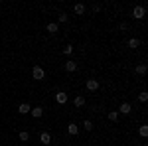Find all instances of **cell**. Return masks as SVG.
I'll return each mask as SVG.
<instances>
[{"mask_svg": "<svg viewBox=\"0 0 148 146\" xmlns=\"http://www.w3.org/2000/svg\"><path fill=\"white\" fill-rule=\"evenodd\" d=\"M144 16H146V8H144V6H134V8H132V18L142 20Z\"/></svg>", "mask_w": 148, "mask_h": 146, "instance_id": "6da1fadb", "label": "cell"}, {"mask_svg": "<svg viewBox=\"0 0 148 146\" xmlns=\"http://www.w3.org/2000/svg\"><path fill=\"white\" fill-rule=\"evenodd\" d=\"M32 77H34L36 81H42V79L46 77V71H44V67H40V65H36V67L32 69Z\"/></svg>", "mask_w": 148, "mask_h": 146, "instance_id": "7a4b0ae2", "label": "cell"}, {"mask_svg": "<svg viewBox=\"0 0 148 146\" xmlns=\"http://www.w3.org/2000/svg\"><path fill=\"white\" fill-rule=\"evenodd\" d=\"M85 87H87L89 91H97V89H99V81H97V79H87Z\"/></svg>", "mask_w": 148, "mask_h": 146, "instance_id": "3957f363", "label": "cell"}, {"mask_svg": "<svg viewBox=\"0 0 148 146\" xmlns=\"http://www.w3.org/2000/svg\"><path fill=\"white\" fill-rule=\"evenodd\" d=\"M132 111V107H130V103H121V109L116 112H121V114H128V112Z\"/></svg>", "mask_w": 148, "mask_h": 146, "instance_id": "277c9868", "label": "cell"}, {"mask_svg": "<svg viewBox=\"0 0 148 146\" xmlns=\"http://www.w3.org/2000/svg\"><path fill=\"white\" fill-rule=\"evenodd\" d=\"M56 101L59 103V105H65V103H67V93H63V91H59V93L56 95Z\"/></svg>", "mask_w": 148, "mask_h": 146, "instance_id": "5b68a950", "label": "cell"}, {"mask_svg": "<svg viewBox=\"0 0 148 146\" xmlns=\"http://www.w3.org/2000/svg\"><path fill=\"white\" fill-rule=\"evenodd\" d=\"M40 142H42V144H49V142H51V136H49V132H40Z\"/></svg>", "mask_w": 148, "mask_h": 146, "instance_id": "8992f818", "label": "cell"}, {"mask_svg": "<svg viewBox=\"0 0 148 146\" xmlns=\"http://www.w3.org/2000/svg\"><path fill=\"white\" fill-rule=\"evenodd\" d=\"M67 132H69L71 136H75L77 132H79V126H77L75 123H69V124H67Z\"/></svg>", "mask_w": 148, "mask_h": 146, "instance_id": "52a82bcc", "label": "cell"}, {"mask_svg": "<svg viewBox=\"0 0 148 146\" xmlns=\"http://www.w3.org/2000/svg\"><path fill=\"white\" fill-rule=\"evenodd\" d=\"M30 111H32V107H30L28 103H22V105L18 107V112H20V114H28Z\"/></svg>", "mask_w": 148, "mask_h": 146, "instance_id": "ba28073f", "label": "cell"}, {"mask_svg": "<svg viewBox=\"0 0 148 146\" xmlns=\"http://www.w3.org/2000/svg\"><path fill=\"white\" fill-rule=\"evenodd\" d=\"M46 30L49 32V34H57V32H59V28H57V24H56V22H49V24L46 26Z\"/></svg>", "mask_w": 148, "mask_h": 146, "instance_id": "9c48e42d", "label": "cell"}, {"mask_svg": "<svg viewBox=\"0 0 148 146\" xmlns=\"http://www.w3.org/2000/svg\"><path fill=\"white\" fill-rule=\"evenodd\" d=\"M30 112H32V117H34V119H40V117L44 114V109H42V107H34Z\"/></svg>", "mask_w": 148, "mask_h": 146, "instance_id": "30bf717a", "label": "cell"}, {"mask_svg": "<svg viewBox=\"0 0 148 146\" xmlns=\"http://www.w3.org/2000/svg\"><path fill=\"white\" fill-rule=\"evenodd\" d=\"M73 12H75V14H83V12H85V4H81V2H77V4H75V6H73Z\"/></svg>", "mask_w": 148, "mask_h": 146, "instance_id": "8fae6325", "label": "cell"}, {"mask_svg": "<svg viewBox=\"0 0 148 146\" xmlns=\"http://www.w3.org/2000/svg\"><path fill=\"white\" fill-rule=\"evenodd\" d=\"M138 45H140V42H138L136 38H130V40H128V47H130V49H136Z\"/></svg>", "mask_w": 148, "mask_h": 146, "instance_id": "7c38bea8", "label": "cell"}, {"mask_svg": "<svg viewBox=\"0 0 148 146\" xmlns=\"http://www.w3.org/2000/svg\"><path fill=\"white\" fill-rule=\"evenodd\" d=\"M75 69H77V63H75V61H67V63H65V71L71 73V71H75Z\"/></svg>", "mask_w": 148, "mask_h": 146, "instance_id": "4fadbf2b", "label": "cell"}, {"mask_svg": "<svg viewBox=\"0 0 148 146\" xmlns=\"http://www.w3.org/2000/svg\"><path fill=\"white\" fill-rule=\"evenodd\" d=\"M73 105H75V107H83V105H85V97H75V99H73Z\"/></svg>", "mask_w": 148, "mask_h": 146, "instance_id": "5bb4252c", "label": "cell"}, {"mask_svg": "<svg viewBox=\"0 0 148 146\" xmlns=\"http://www.w3.org/2000/svg\"><path fill=\"white\" fill-rule=\"evenodd\" d=\"M134 71H136L138 75H144V73H146V65H144V63H140V65H136Z\"/></svg>", "mask_w": 148, "mask_h": 146, "instance_id": "9a60e30c", "label": "cell"}, {"mask_svg": "<svg viewBox=\"0 0 148 146\" xmlns=\"http://www.w3.org/2000/svg\"><path fill=\"white\" fill-rule=\"evenodd\" d=\"M109 121H113V123H114V121H119V112L111 111V112H109Z\"/></svg>", "mask_w": 148, "mask_h": 146, "instance_id": "2e32d148", "label": "cell"}, {"mask_svg": "<svg viewBox=\"0 0 148 146\" xmlns=\"http://www.w3.org/2000/svg\"><path fill=\"white\" fill-rule=\"evenodd\" d=\"M138 132H140V136H142V138H144V136H148V126H146V124H142Z\"/></svg>", "mask_w": 148, "mask_h": 146, "instance_id": "e0dca14e", "label": "cell"}, {"mask_svg": "<svg viewBox=\"0 0 148 146\" xmlns=\"http://www.w3.org/2000/svg\"><path fill=\"white\" fill-rule=\"evenodd\" d=\"M83 128L85 130H93V123L91 121H83Z\"/></svg>", "mask_w": 148, "mask_h": 146, "instance_id": "ac0fdd59", "label": "cell"}, {"mask_svg": "<svg viewBox=\"0 0 148 146\" xmlns=\"http://www.w3.org/2000/svg\"><path fill=\"white\" fill-rule=\"evenodd\" d=\"M20 140H24V142H28V140H30V134H28L26 130H22V132H20Z\"/></svg>", "mask_w": 148, "mask_h": 146, "instance_id": "d6986e66", "label": "cell"}, {"mask_svg": "<svg viewBox=\"0 0 148 146\" xmlns=\"http://www.w3.org/2000/svg\"><path fill=\"white\" fill-rule=\"evenodd\" d=\"M63 53H65V56H71V53H73V45H65V47H63Z\"/></svg>", "mask_w": 148, "mask_h": 146, "instance_id": "ffe728a7", "label": "cell"}, {"mask_svg": "<svg viewBox=\"0 0 148 146\" xmlns=\"http://www.w3.org/2000/svg\"><path fill=\"white\" fill-rule=\"evenodd\" d=\"M138 99H140L142 103H146V101H148V93H146V91H142V93L138 95Z\"/></svg>", "mask_w": 148, "mask_h": 146, "instance_id": "44dd1931", "label": "cell"}, {"mask_svg": "<svg viewBox=\"0 0 148 146\" xmlns=\"http://www.w3.org/2000/svg\"><path fill=\"white\" fill-rule=\"evenodd\" d=\"M57 20H59V22H67V14H63V12H61V14H59V18H57Z\"/></svg>", "mask_w": 148, "mask_h": 146, "instance_id": "7402d4cb", "label": "cell"}]
</instances>
